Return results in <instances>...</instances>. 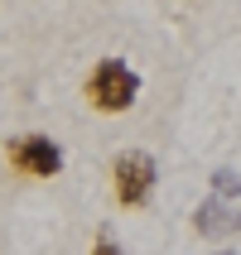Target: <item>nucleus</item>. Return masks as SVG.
<instances>
[{
  "label": "nucleus",
  "instance_id": "obj_1",
  "mask_svg": "<svg viewBox=\"0 0 241 255\" xmlns=\"http://www.w3.org/2000/svg\"><path fill=\"white\" fill-rule=\"evenodd\" d=\"M87 101L101 116H121L140 101V72L130 68L126 58H101L97 68L87 72Z\"/></svg>",
  "mask_w": 241,
  "mask_h": 255
},
{
  "label": "nucleus",
  "instance_id": "obj_2",
  "mask_svg": "<svg viewBox=\"0 0 241 255\" xmlns=\"http://www.w3.org/2000/svg\"><path fill=\"white\" fill-rule=\"evenodd\" d=\"M155 183H159V164L150 149H121L111 159V188L121 207H145L155 198Z\"/></svg>",
  "mask_w": 241,
  "mask_h": 255
},
{
  "label": "nucleus",
  "instance_id": "obj_3",
  "mask_svg": "<svg viewBox=\"0 0 241 255\" xmlns=\"http://www.w3.org/2000/svg\"><path fill=\"white\" fill-rule=\"evenodd\" d=\"M5 159H10V169L29 173V178H58L63 173V144L48 135H14L5 144Z\"/></svg>",
  "mask_w": 241,
  "mask_h": 255
},
{
  "label": "nucleus",
  "instance_id": "obj_4",
  "mask_svg": "<svg viewBox=\"0 0 241 255\" xmlns=\"http://www.w3.org/2000/svg\"><path fill=\"white\" fill-rule=\"evenodd\" d=\"M193 231L208 236V241H227L241 236V207H232L227 198H203V207H193Z\"/></svg>",
  "mask_w": 241,
  "mask_h": 255
},
{
  "label": "nucleus",
  "instance_id": "obj_5",
  "mask_svg": "<svg viewBox=\"0 0 241 255\" xmlns=\"http://www.w3.org/2000/svg\"><path fill=\"white\" fill-rule=\"evenodd\" d=\"M213 193L217 198H241V173L237 169H213Z\"/></svg>",
  "mask_w": 241,
  "mask_h": 255
},
{
  "label": "nucleus",
  "instance_id": "obj_6",
  "mask_svg": "<svg viewBox=\"0 0 241 255\" xmlns=\"http://www.w3.org/2000/svg\"><path fill=\"white\" fill-rule=\"evenodd\" d=\"M92 255H126V251L116 246V236H111V231H101V236H97V251H92Z\"/></svg>",
  "mask_w": 241,
  "mask_h": 255
},
{
  "label": "nucleus",
  "instance_id": "obj_7",
  "mask_svg": "<svg viewBox=\"0 0 241 255\" xmlns=\"http://www.w3.org/2000/svg\"><path fill=\"white\" fill-rule=\"evenodd\" d=\"M213 255H237V251H213Z\"/></svg>",
  "mask_w": 241,
  "mask_h": 255
}]
</instances>
